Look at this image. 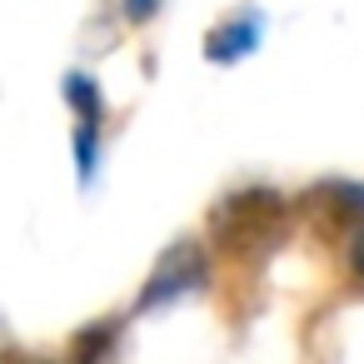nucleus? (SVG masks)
<instances>
[{"label": "nucleus", "mask_w": 364, "mask_h": 364, "mask_svg": "<svg viewBox=\"0 0 364 364\" xmlns=\"http://www.w3.org/2000/svg\"><path fill=\"white\" fill-rule=\"evenodd\" d=\"M115 339H120V319H100V324L80 329L70 339V364H100L115 349Z\"/></svg>", "instance_id": "423d86ee"}, {"label": "nucleus", "mask_w": 364, "mask_h": 364, "mask_svg": "<svg viewBox=\"0 0 364 364\" xmlns=\"http://www.w3.org/2000/svg\"><path fill=\"white\" fill-rule=\"evenodd\" d=\"M259 36H264V21L250 16V11H240V16L220 21V26L205 36V60H215V65H235V60L255 55Z\"/></svg>", "instance_id": "7ed1b4c3"}, {"label": "nucleus", "mask_w": 364, "mask_h": 364, "mask_svg": "<svg viewBox=\"0 0 364 364\" xmlns=\"http://www.w3.org/2000/svg\"><path fill=\"white\" fill-rule=\"evenodd\" d=\"M75 175H80V185H90L95 180V165H100V125H75Z\"/></svg>", "instance_id": "0eeeda50"}, {"label": "nucleus", "mask_w": 364, "mask_h": 364, "mask_svg": "<svg viewBox=\"0 0 364 364\" xmlns=\"http://www.w3.org/2000/svg\"><path fill=\"white\" fill-rule=\"evenodd\" d=\"M155 16H160V0H125V21L130 26H145Z\"/></svg>", "instance_id": "6e6552de"}, {"label": "nucleus", "mask_w": 364, "mask_h": 364, "mask_svg": "<svg viewBox=\"0 0 364 364\" xmlns=\"http://www.w3.org/2000/svg\"><path fill=\"white\" fill-rule=\"evenodd\" d=\"M304 200H324L319 210H324L334 225H349V230L364 225V185H359V180H324V185H314Z\"/></svg>", "instance_id": "20e7f679"}, {"label": "nucleus", "mask_w": 364, "mask_h": 364, "mask_svg": "<svg viewBox=\"0 0 364 364\" xmlns=\"http://www.w3.org/2000/svg\"><path fill=\"white\" fill-rule=\"evenodd\" d=\"M210 240L225 255H250V250H274L284 225H289V200L274 185H245L230 190L210 210Z\"/></svg>", "instance_id": "f257e3e1"}, {"label": "nucleus", "mask_w": 364, "mask_h": 364, "mask_svg": "<svg viewBox=\"0 0 364 364\" xmlns=\"http://www.w3.org/2000/svg\"><path fill=\"white\" fill-rule=\"evenodd\" d=\"M349 274H354V279H364V225H359V230H349Z\"/></svg>", "instance_id": "1a4fd4ad"}, {"label": "nucleus", "mask_w": 364, "mask_h": 364, "mask_svg": "<svg viewBox=\"0 0 364 364\" xmlns=\"http://www.w3.org/2000/svg\"><path fill=\"white\" fill-rule=\"evenodd\" d=\"M205 279H210V255H205V245L180 240V245H170V255H165V259L155 264V274L145 279V289H140V299H135V314H150V309H160V304H170V299L200 289Z\"/></svg>", "instance_id": "f03ea898"}, {"label": "nucleus", "mask_w": 364, "mask_h": 364, "mask_svg": "<svg viewBox=\"0 0 364 364\" xmlns=\"http://www.w3.org/2000/svg\"><path fill=\"white\" fill-rule=\"evenodd\" d=\"M60 95H65L75 125H105V95H100V80H95V75L70 70L65 85H60Z\"/></svg>", "instance_id": "39448f33"}]
</instances>
